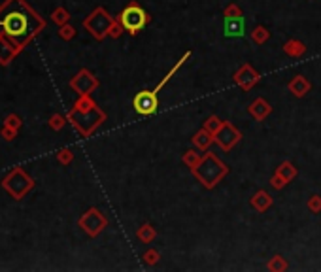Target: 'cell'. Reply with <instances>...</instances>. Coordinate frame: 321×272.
<instances>
[{
    "label": "cell",
    "instance_id": "obj_30",
    "mask_svg": "<svg viewBox=\"0 0 321 272\" xmlns=\"http://www.w3.org/2000/svg\"><path fill=\"white\" fill-rule=\"evenodd\" d=\"M0 136L6 140V142H12V140L17 138V129H12V127H8V125H4V127L0 129Z\"/></svg>",
    "mask_w": 321,
    "mask_h": 272
},
{
    "label": "cell",
    "instance_id": "obj_19",
    "mask_svg": "<svg viewBox=\"0 0 321 272\" xmlns=\"http://www.w3.org/2000/svg\"><path fill=\"white\" fill-rule=\"evenodd\" d=\"M136 237H138V240H140V242L149 244L153 238L157 237V231H155V229H153L149 223H144V225H142L140 229L136 231Z\"/></svg>",
    "mask_w": 321,
    "mask_h": 272
},
{
    "label": "cell",
    "instance_id": "obj_16",
    "mask_svg": "<svg viewBox=\"0 0 321 272\" xmlns=\"http://www.w3.org/2000/svg\"><path fill=\"white\" fill-rule=\"evenodd\" d=\"M251 206L257 210V212H267V210L272 206V198L267 191H257L253 197H251Z\"/></svg>",
    "mask_w": 321,
    "mask_h": 272
},
{
    "label": "cell",
    "instance_id": "obj_31",
    "mask_svg": "<svg viewBox=\"0 0 321 272\" xmlns=\"http://www.w3.org/2000/svg\"><path fill=\"white\" fill-rule=\"evenodd\" d=\"M287 184H289V182H287V179L284 178L281 174H278V172H276L274 176L270 178V186L274 187V189H284V187H286Z\"/></svg>",
    "mask_w": 321,
    "mask_h": 272
},
{
    "label": "cell",
    "instance_id": "obj_3",
    "mask_svg": "<svg viewBox=\"0 0 321 272\" xmlns=\"http://www.w3.org/2000/svg\"><path fill=\"white\" fill-rule=\"evenodd\" d=\"M191 172L195 174V178L200 179L202 186L212 189V187L217 186V182L227 174V167H225L216 155L206 153V155H202V161L199 162V167L193 168Z\"/></svg>",
    "mask_w": 321,
    "mask_h": 272
},
{
    "label": "cell",
    "instance_id": "obj_15",
    "mask_svg": "<svg viewBox=\"0 0 321 272\" xmlns=\"http://www.w3.org/2000/svg\"><path fill=\"white\" fill-rule=\"evenodd\" d=\"M15 55H17V49H15L4 36H0V64H2V66H8V64L15 59Z\"/></svg>",
    "mask_w": 321,
    "mask_h": 272
},
{
    "label": "cell",
    "instance_id": "obj_28",
    "mask_svg": "<svg viewBox=\"0 0 321 272\" xmlns=\"http://www.w3.org/2000/svg\"><path fill=\"white\" fill-rule=\"evenodd\" d=\"M57 161L61 162V165H70L72 161H74V153H72L70 148H63V150L57 151Z\"/></svg>",
    "mask_w": 321,
    "mask_h": 272
},
{
    "label": "cell",
    "instance_id": "obj_29",
    "mask_svg": "<svg viewBox=\"0 0 321 272\" xmlns=\"http://www.w3.org/2000/svg\"><path fill=\"white\" fill-rule=\"evenodd\" d=\"M59 36H61L63 40L68 42V40H72V38L76 36V29H74V27H72L70 23L61 25V27H59Z\"/></svg>",
    "mask_w": 321,
    "mask_h": 272
},
{
    "label": "cell",
    "instance_id": "obj_26",
    "mask_svg": "<svg viewBox=\"0 0 321 272\" xmlns=\"http://www.w3.org/2000/svg\"><path fill=\"white\" fill-rule=\"evenodd\" d=\"M269 270H274V272H281V270H286L287 268V263H286V259L281 257V255H274L272 259L269 261Z\"/></svg>",
    "mask_w": 321,
    "mask_h": 272
},
{
    "label": "cell",
    "instance_id": "obj_18",
    "mask_svg": "<svg viewBox=\"0 0 321 272\" xmlns=\"http://www.w3.org/2000/svg\"><path fill=\"white\" fill-rule=\"evenodd\" d=\"M284 51H286L289 57H303L304 51H306V46L298 40H289L284 44Z\"/></svg>",
    "mask_w": 321,
    "mask_h": 272
},
{
    "label": "cell",
    "instance_id": "obj_27",
    "mask_svg": "<svg viewBox=\"0 0 321 272\" xmlns=\"http://www.w3.org/2000/svg\"><path fill=\"white\" fill-rule=\"evenodd\" d=\"M221 127H223V121L217 116H210L208 119H206V123H204V129H206V131H210L214 136H216L217 131H219Z\"/></svg>",
    "mask_w": 321,
    "mask_h": 272
},
{
    "label": "cell",
    "instance_id": "obj_20",
    "mask_svg": "<svg viewBox=\"0 0 321 272\" xmlns=\"http://www.w3.org/2000/svg\"><path fill=\"white\" fill-rule=\"evenodd\" d=\"M189 57H191V51H187L185 55H183V57H181L180 61H178V63H176V66H174V68H172V70H170V72H168V74L164 76V78H163V81H161V83H159V85L155 87V89H153V91H155V93H159V91H161V89H163V87L166 85V83H168V80H170V78H172V76H174L176 72H178V70H180V66H183V63H185V61H187V59H189Z\"/></svg>",
    "mask_w": 321,
    "mask_h": 272
},
{
    "label": "cell",
    "instance_id": "obj_22",
    "mask_svg": "<svg viewBox=\"0 0 321 272\" xmlns=\"http://www.w3.org/2000/svg\"><path fill=\"white\" fill-rule=\"evenodd\" d=\"M270 32L265 27H255V29L251 30V40H253V44H257V46H261V44H265V42L269 40Z\"/></svg>",
    "mask_w": 321,
    "mask_h": 272
},
{
    "label": "cell",
    "instance_id": "obj_12",
    "mask_svg": "<svg viewBox=\"0 0 321 272\" xmlns=\"http://www.w3.org/2000/svg\"><path fill=\"white\" fill-rule=\"evenodd\" d=\"M248 110H250V114L255 117L257 121H265V119L270 116L272 108H270V104L265 99H255L250 104V108H248Z\"/></svg>",
    "mask_w": 321,
    "mask_h": 272
},
{
    "label": "cell",
    "instance_id": "obj_33",
    "mask_svg": "<svg viewBox=\"0 0 321 272\" xmlns=\"http://www.w3.org/2000/svg\"><path fill=\"white\" fill-rule=\"evenodd\" d=\"M223 15L229 19H234V17H242V12H240V8L236 4H229L225 10H223Z\"/></svg>",
    "mask_w": 321,
    "mask_h": 272
},
{
    "label": "cell",
    "instance_id": "obj_14",
    "mask_svg": "<svg viewBox=\"0 0 321 272\" xmlns=\"http://www.w3.org/2000/svg\"><path fill=\"white\" fill-rule=\"evenodd\" d=\"M289 91H291L295 97H298V99H303L304 95L308 93L310 89H312V83H310L304 76H295L291 81H289Z\"/></svg>",
    "mask_w": 321,
    "mask_h": 272
},
{
    "label": "cell",
    "instance_id": "obj_9",
    "mask_svg": "<svg viewBox=\"0 0 321 272\" xmlns=\"http://www.w3.org/2000/svg\"><path fill=\"white\" fill-rule=\"evenodd\" d=\"M133 108L140 116H153L159 108V99L155 91H140L133 100Z\"/></svg>",
    "mask_w": 321,
    "mask_h": 272
},
{
    "label": "cell",
    "instance_id": "obj_6",
    "mask_svg": "<svg viewBox=\"0 0 321 272\" xmlns=\"http://www.w3.org/2000/svg\"><path fill=\"white\" fill-rule=\"evenodd\" d=\"M114 23H116V19L111 17L104 8H97V10H93V12L89 13V17L83 21V27L93 34V38L104 40L106 36L110 34V29Z\"/></svg>",
    "mask_w": 321,
    "mask_h": 272
},
{
    "label": "cell",
    "instance_id": "obj_35",
    "mask_svg": "<svg viewBox=\"0 0 321 272\" xmlns=\"http://www.w3.org/2000/svg\"><path fill=\"white\" fill-rule=\"evenodd\" d=\"M159 259H161V255H159L157 249H147L146 253H144V261H146L147 265H157Z\"/></svg>",
    "mask_w": 321,
    "mask_h": 272
},
{
    "label": "cell",
    "instance_id": "obj_24",
    "mask_svg": "<svg viewBox=\"0 0 321 272\" xmlns=\"http://www.w3.org/2000/svg\"><path fill=\"white\" fill-rule=\"evenodd\" d=\"M200 161H202V155H199L197 151L189 150V151H185V153H183V162H185V165L191 168V170H193V168L199 167Z\"/></svg>",
    "mask_w": 321,
    "mask_h": 272
},
{
    "label": "cell",
    "instance_id": "obj_11",
    "mask_svg": "<svg viewBox=\"0 0 321 272\" xmlns=\"http://www.w3.org/2000/svg\"><path fill=\"white\" fill-rule=\"evenodd\" d=\"M259 80H261V76L257 74L255 70L251 68V64H248V63H246L244 66H240V68L236 70V74H234V83L242 87L244 91H250Z\"/></svg>",
    "mask_w": 321,
    "mask_h": 272
},
{
    "label": "cell",
    "instance_id": "obj_13",
    "mask_svg": "<svg viewBox=\"0 0 321 272\" xmlns=\"http://www.w3.org/2000/svg\"><path fill=\"white\" fill-rule=\"evenodd\" d=\"M244 30H246L244 17H234V19L225 17V36L238 38V36H244Z\"/></svg>",
    "mask_w": 321,
    "mask_h": 272
},
{
    "label": "cell",
    "instance_id": "obj_23",
    "mask_svg": "<svg viewBox=\"0 0 321 272\" xmlns=\"http://www.w3.org/2000/svg\"><path fill=\"white\" fill-rule=\"evenodd\" d=\"M276 172L281 174V176H284V178H286L287 182H291V179L295 178V176H297V168L293 167V165L289 161H286V162H281L280 168H278Z\"/></svg>",
    "mask_w": 321,
    "mask_h": 272
},
{
    "label": "cell",
    "instance_id": "obj_36",
    "mask_svg": "<svg viewBox=\"0 0 321 272\" xmlns=\"http://www.w3.org/2000/svg\"><path fill=\"white\" fill-rule=\"evenodd\" d=\"M123 27H121V23H119V21H117L116 19V23L111 25V29H110V34L108 36H111V38H119V36H121V32H123Z\"/></svg>",
    "mask_w": 321,
    "mask_h": 272
},
{
    "label": "cell",
    "instance_id": "obj_17",
    "mask_svg": "<svg viewBox=\"0 0 321 272\" xmlns=\"http://www.w3.org/2000/svg\"><path fill=\"white\" fill-rule=\"evenodd\" d=\"M214 140H216V138H214V134H212L210 131L202 129V131H199V133L193 136L191 142H193V146H195V148H199L200 151H206L212 146V142H214Z\"/></svg>",
    "mask_w": 321,
    "mask_h": 272
},
{
    "label": "cell",
    "instance_id": "obj_25",
    "mask_svg": "<svg viewBox=\"0 0 321 272\" xmlns=\"http://www.w3.org/2000/svg\"><path fill=\"white\" fill-rule=\"evenodd\" d=\"M66 121H68V117L66 116L53 114V116L49 117V129H53V131H63L64 125H66Z\"/></svg>",
    "mask_w": 321,
    "mask_h": 272
},
{
    "label": "cell",
    "instance_id": "obj_8",
    "mask_svg": "<svg viewBox=\"0 0 321 272\" xmlns=\"http://www.w3.org/2000/svg\"><path fill=\"white\" fill-rule=\"evenodd\" d=\"M70 87L80 97H85V95H91L99 87V80L87 68H83L70 80Z\"/></svg>",
    "mask_w": 321,
    "mask_h": 272
},
{
    "label": "cell",
    "instance_id": "obj_34",
    "mask_svg": "<svg viewBox=\"0 0 321 272\" xmlns=\"http://www.w3.org/2000/svg\"><path fill=\"white\" fill-rule=\"evenodd\" d=\"M308 210L314 212V214H319L321 212V197L319 195H314V197L308 198Z\"/></svg>",
    "mask_w": 321,
    "mask_h": 272
},
{
    "label": "cell",
    "instance_id": "obj_4",
    "mask_svg": "<svg viewBox=\"0 0 321 272\" xmlns=\"http://www.w3.org/2000/svg\"><path fill=\"white\" fill-rule=\"evenodd\" d=\"M2 189L10 195L15 201H21V198L27 195L29 191H32L34 187V179L30 178L29 174L25 172L21 167H15L12 172H8L4 178H2Z\"/></svg>",
    "mask_w": 321,
    "mask_h": 272
},
{
    "label": "cell",
    "instance_id": "obj_1",
    "mask_svg": "<svg viewBox=\"0 0 321 272\" xmlns=\"http://www.w3.org/2000/svg\"><path fill=\"white\" fill-rule=\"evenodd\" d=\"M46 29L40 17L25 0H4L0 4V36H4L17 53L23 51L38 32Z\"/></svg>",
    "mask_w": 321,
    "mask_h": 272
},
{
    "label": "cell",
    "instance_id": "obj_10",
    "mask_svg": "<svg viewBox=\"0 0 321 272\" xmlns=\"http://www.w3.org/2000/svg\"><path fill=\"white\" fill-rule=\"evenodd\" d=\"M214 138H216L217 144L221 146V150L229 151V150H233L234 146L238 144L242 136H240V131L234 127L233 123L223 121V127L217 131V134L214 136Z\"/></svg>",
    "mask_w": 321,
    "mask_h": 272
},
{
    "label": "cell",
    "instance_id": "obj_7",
    "mask_svg": "<svg viewBox=\"0 0 321 272\" xmlns=\"http://www.w3.org/2000/svg\"><path fill=\"white\" fill-rule=\"evenodd\" d=\"M78 225H80V229H83V231L87 232L89 237L95 238L106 229L108 220H106V215L102 214L99 208H89L87 212L78 220Z\"/></svg>",
    "mask_w": 321,
    "mask_h": 272
},
{
    "label": "cell",
    "instance_id": "obj_21",
    "mask_svg": "<svg viewBox=\"0 0 321 272\" xmlns=\"http://www.w3.org/2000/svg\"><path fill=\"white\" fill-rule=\"evenodd\" d=\"M51 21L55 25H66V23H70V13H68V10L66 8H63V6H59V8H55L53 10V13H51Z\"/></svg>",
    "mask_w": 321,
    "mask_h": 272
},
{
    "label": "cell",
    "instance_id": "obj_5",
    "mask_svg": "<svg viewBox=\"0 0 321 272\" xmlns=\"http://www.w3.org/2000/svg\"><path fill=\"white\" fill-rule=\"evenodd\" d=\"M117 21L121 23V27L127 30L128 34L135 36V34H138L149 21H152V17H149V13H147L142 6H138L136 2H130V4L119 13Z\"/></svg>",
    "mask_w": 321,
    "mask_h": 272
},
{
    "label": "cell",
    "instance_id": "obj_32",
    "mask_svg": "<svg viewBox=\"0 0 321 272\" xmlns=\"http://www.w3.org/2000/svg\"><path fill=\"white\" fill-rule=\"evenodd\" d=\"M4 125H8V127L12 129H21V125H23V121H21V117L17 116V114H10V116L4 119Z\"/></svg>",
    "mask_w": 321,
    "mask_h": 272
},
{
    "label": "cell",
    "instance_id": "obj_2",
    "mask_svg": "<svg viewBox=\"0 0 321 272\" xmlns=\"http://www.w3.org/2000/svg\"><path fill=\"white\" fill-rule=\"evenodd\" d=\"M66 117H68V121L74 125V129H76L78 133H82L83 136L87 138V136H91V134L104 123L106 114L95 104L93 108H89V110L72 108V110L66 114Z\"/></svg>",
    "mask_w": 321,
    "mask_h": 272
}]
</instances>
